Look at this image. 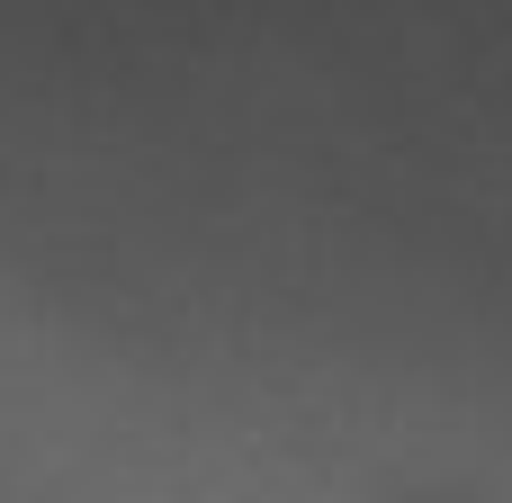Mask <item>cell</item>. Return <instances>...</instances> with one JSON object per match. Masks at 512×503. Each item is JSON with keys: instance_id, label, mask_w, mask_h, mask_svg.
Wrapping results in <instances>:
<instances>
[]
</instances>
